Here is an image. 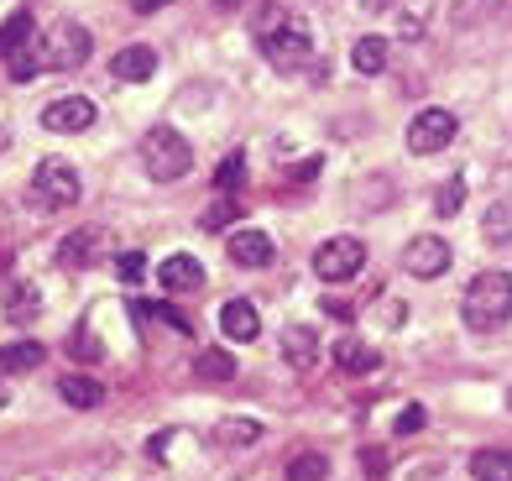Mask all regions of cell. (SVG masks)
<instances>
[{
    "instance_id": "cell-1",
    "label": "cell",
    "mask_w": 512,
    "mask_h": 481,
    "mask_svg": "<svg viewBox=\"0 0 512 481\" xmlns=\"http://www.w3.org/2000/svg\"><path fill=\"white\" fill-rule=\"evenodd\" d=\"M256 42H262V53L277 74H298V68L314 63V32H309V21L293 16V11L267 6L262 21H256Z\"/></svg>"
},
{
    "instance_id": "cell-2",
    "label": "cell",
    "mask_w": 512,
    "mask_h": 481,
    "mask_svg": "<svg viewBox=\"0 0 512 481\" xmlns=\"http://www.w3.org/2000/svg\"><path fill=\"white\" fill-rule=\"evenodd\" d=\"M460 319H465V330H476V335L502 330L512 319V278L507 272H497V267L476 272L471 288H465V299H460Z\"/></svg>"
},
{
    "instance_id": "cell-3",
    "label": "cell",
    "mask_w": 512,
    "mask_h": 481,
    "mask_svg": "<svg viewBox=\"0 0 512 481\" xmlns=\"http://www.w3.org/2000/svg\"><path fill=\"white\" fill-rule=\"evenodd\" d=\"M142 168L157 178V183H178L183 173L194 168V147L183 142L173 126H152L142 136Z\"/></svg>"
},
{
    "instance_id": "cell-4",
    "label": "cell",
    "mask_w": 512,
    "mask_h": 481,
    "mask_svg": "<svg viewBox=\"0 0 512 481\" xmlns=\"http://www.w3.org/2000/svg\"><path fill=\"white\" fill-rule=\"evenodd\" d=\"M32 194L42 210H68V204H79V173L68 157H42L37 173H32Z\"/></svg>"
},
{
    "instance_id": "cell-5",
    "label": "cell",
    "mask_w": 512,
    "mask_h": 481,
    "mask_svg": "<svg viewBox=\"0 0 512 481\" xmlns=\"http://www.w3.org/2000/svg\"><path fill=\"white\" fill-rule=\"evenodd\" d=\"M361 267H366V246H361L356 236H330V241L314 251L319 283H351Z\"/></svg>"
},
{
    "instance_id": "cell-6",
    "label": "cell",
    "mask_w": 512,
    "mask_h": 481,
    "mask_svg": "<svg viewBox=\"0 0 512 481\" xmlns=\"http://www.w3.org/2000/svg\"><path fill=\"white\" fill-rule=\"evenodd\" d=\"M455 131H460V121L450 116V110L429 105V110H418L413 126H408V152L413 157H434V152H445L455 142Z\"/></svg>"
},
{
    "instance_id": "cell-7",
    "label": "cell",
    "mask_w": 512,
    "mask_h": 481,
    "mask_svg": "<svg viewBox=\"0 0 512 481\" xmlns=\"http://www.w3.org/2000/svg\"><path fill=\"white\" fill-rule=\"evenodd\" d=\"M84 58H89V32L79 27V21H58V27L42 37V48H37L42 68H79Z\"/></svg>"
},
{
    "instance_id": "cell-8",
    "label": "cell",
    "mask_w": 512,
    "mask_h": 481,
    "mask_svg": "<svg viewBox=\"0 0 512 481\" xmlns=\"http://www.w3.org/2000/svg\"><path fill=\"white\" fill-rule=\"evenodd\" d=\"M403 272H408V278H418V283H434L439 272H450V246H445V236H413V241L403 246Z\"/></svg>"
},
{
    "instance_id": "cell-9",
    "label": "cell",
    "mask_w": 512,
    "mask_h": 481,
    "mask_svg": "<svg viewBox=\"0 0 512 481\" xmlns=\"http://www.w3.org/2000/svg\"><path fill=\"white\" fill-rule=\"evenodd\" d=\"M42 126H48V131H89V126H95V100H84V95L48 100V105H42Z\"/></svg>"
},
{
    "instance_id": "cell-10",
    "label": "cell",
    "mask_w": 512,
    "mask_h": 481,
    "mask_svg": "<svg viewBox=\"0 0 512 481\" xmlns=\"http://www.w3.org/2000/svg\"><path fill=\"white\" fill-rule=\"evenodd\" d=\"M225 257L236 262V267H267L272 262V236L256 231V225H246V231L225 236Z\"/></svg>"
},
{
    "instance_id": "cell-11",
    "label": "cell",
    "mask_w": 512,
    "mask_h": 481,
    "mask_svg": "<svg viewBox=\"0 0 512 481\" xmlns=\"http://www.w3.org/2000/svg\"><path fill=\"white\" fill-rule=\"evenodd\" d=\"M157 283L168 293H199L204 288V267H199V257H189V251H173V257L157 267Z\"/></svg>"
},
{
    "instance_id": "cell-12",
    "label": "cell",
    "mask_w": 512,
    "mask_h": 481,
    "mask_svg": "<svg viewBox=\"0 0 512 481\" xmlns=\"http://www.w3.org/2000/svg\"><path fill=\"white\" fill-rule=\"evenodd\" d=\"M330 356H335V366H340L345 377H366V372H377V366H382V351H371L366 340H356V335L335 340Z\"/></svg>"
},
{
    "instance_id": "cell-13",
    "label": "cell",
    "mask_w": 512,
    "mask_h": 481,
    "mask_svg": "<svg viewBox=\"0 0 512 481\" xmlns=\"http://www.w3.org/2000/svg\"><path fill=\"white\" fill-rule=\"evenodd\" d=\"M220 330H225V340H256L262 335V319H256V304L251 299H230V304H220Z\"/></svg>"
},
{
    "instance_id": "cell-14",
    "label": "cell",
    "mask_w": 512,
    "mask_h": 481,
    "mask_svg": "<svg viewBox=\"0 0 512 481\" xmlns=\"http://www.w3.org/2000/svg\"><path fill=\"white\" fill-rule=\"evenodd\" d=\"M110 74L121 79V84H142V79L157 74V53L142 48V42H131V48H121V53L110 58Z\"/></svg>"
},
{
    "instance_id": "cell-15",
    "label": "cell",
    "mask_w": 512,
    "mask_h": 481,
    "mask_svg": "<svg viewBox=\"0 0 512 481\" xmlns=\"http://www.w3.org/2000/svg\"><path fill=\"white\" fill-rule=\"evenodd\" d=\"M283 356H288L293 372H314L319 366V335L309 325H288L283 330Z\"/></svg>"
},
{
    "instance_id": "cell-16",
    "label": "cell",
    "mask_w": 512,
    "mask_h": 481,
    "mask_svg": "<svg viewBox=\"0 0 512 481\" xmlns=\"http://www.w3.org/2000/svg\"><path fill=\"white\" fill-rule=\"evenodd\" d=\"M100 241H105L100 225H79V231L58 246V262L63 267H89V262H95V251H100Z\"/></svg>"
},
{
    "instance_id": "cell-17",
    "label": "cell",
    "mask_w": 512,
    "mask_h": 481,
    "mask_svg": "<svg viewBox=\"0 0 512 481\" xmlns=\"http://www.w3.org/2000/svg\"><path fill=\"white\" fill-rule=\"evenodd\" d=\"M256 440H262V424L256 419H225V424H215V434H209L215 450H251Z\"/></svg>"
},
{
    "instance_id": "cell-18",
    "label": "cell",
    "mask_w": 512,
    "mask_h": 481,
    "mask_svg": "<svg viewBox=\"0 0 512 481\" xmlns=\"http://www.w3.org/2000/svg\"><path fill=\"white\" fill-rule=\"evenodd\" d=\"M32 37H37V21H32V11H16L6 27H0V58H21L32 48Z\"/></svg>"
},
{
    "instance_id": "cell-19",
    "label": "cell",
    "mask_w": 512,
    "mask_h": 481,
    "mask_svg": "<svg viewBox=\"0 0 512 481\" xmlns=\"http://www.w3.org/2000/svg\"><path fill=\"white\" fill-rule=\"evenodd\" d=\"M58 398H63L68 408H100V403H105V387H100L95 377H63V382H58Z\"/></svg>"
},
{
    "instance_id": "cell-20",
    "label": "cell",
    "mask_w": 512,
    "mask_h": 481,
    "mask_svg": "<svg viewBox=\"0 0 512 481\" xmlns=\"http://www.w3.org/2000/svg\"><path fill=\"white\" fill-rule=\"evenodd\" d=\"M42 351L37 340H11V346H0V372H37L42 366Z\"/></svg>"
},
{
    "instance_id": "cell-21",
    "label": "cell",
    "mask_w": 512,
    "mask_h": 481,
    "mask_svg": "<svg viewBox=\"0 0 512 481\" xmlns=\"http://www.w3.org/2000/svg\"><path fill=\"white\" fill-rule=\"evenodd\" d=\"M42 314V293L32 283H11L6 288V319H16V325H27V319Z\"/></svg>"
},
{
    "instance_id": "cell-22",
    "label": "cell",
    "mask_w": 512,
    "mask_h": 481,
    "mask_svg": "<svg viewBox=\"0 0 512 481\" xmlns=\"http://www.w3.org/2000/svg\"><path fill=\"white\" fill-rule=\"evenodd\" d=\"M194 377L199 382H230L236 377V351H199L194 356Z\"/></svg>"
},
{
    "instance_id": "cell-23",
    "label": "cell",
    "mask_w": 512,
    "mask_h": 481,
    "mask_svg": "<svg viewBox=\"0 0 512 481\" xmlns=\"http://www.w3.org/2000/svg\"><path fill=\"white\" fill-rule=\"evenodd\" d=\"M471 476L476 481H512V450H476Z\"/></svg>"
},
{
    "instance_id": "cell-24",
    "label": "cell",
    "mask_w": 512,
    "mask_h": 481,
    "mask_svg": "<svg viewBox=\"0 0 512 481\" xmlns=\"http://www.w3.org/2000/svg\"><path fill=\"white\" fill-rule=\"evenodd\" d=\"M351 68L356 74H382L387 68V37H361L351 48Z\"/></svg>"
},
{
    "instance_id": "cell-25",
    "label": "cell",
    "mask_w": 512,
    "mask_h": 481,
    "mask_svg": "<svg viewBox=\"0 0 512 481\" xmlns=\"http://www.w3.org/2000/svg\"><path fill=\"white\" fill-rule=\"evenodd\" d=\"M324 476H330V461H324L319 450H298L283 466V481H324Z\"/></svg>"
},
{
    "instance_id": "cell-26",
    "label": "cell",
    "mask_w": 512,
    "mask_h": 481,
    "mask_svg": "<svg viewBox=\"0 0 512 481\" xmlns=\"http://www.w3.org/2000/svg\"><path fill=\"white\" fill-rule=\"evenodd\" d=\"M486 241H492V246H507L512 241V199H502V204L486 210Z\"/></svg>"
},
{
    "instance_id": "cell-27",
    "label": "cell",
    "mask_w": 512,
    "mask_h": 481,
    "mask_svg": "<svg viewBox=\"0 0 512 481\" xmlns=\"http://www.w3.org/2000/svg\"><path fill=\"white\" fill-rule=\"evenodd\" d=\"M236 220H241V204L225 194V199H215V204L204 210V231H215V236H220V231H230Z\"/></svg>"
},
{
    "instance_id": "cell-28",
    "label": "cell",
    "mask_w": 512,
    "mask_h": 481,
    "mask_svg": "<svg viewBox=\"0 0 512 481\" xmlns=\"http://www.w3.org/2000/svg\"><path fill=\"white\" fill-rule=\"evenodd\" d=\"M460 204H465V178H445V189L434 194V215L450 220V215H460Z\"/></svg>"
},
{
    "instance_id": "cell-29",
    "label": "cell",
    "mask_w": 512,
    "mask_h": 481,
    "mask_svg": "<svg viewBox=\"0 0 512 481\" xmlns=\"http://www.w3.org/2000/svg\"><path fill=\"white\" fill-rule=\"evenodd\" d=\"M241 178H246V157H241V152H230L225 163L215 168V189H220V194H236V183H241Z\"/></svg>"
},
{
    "instance_id": "cell-30",
    "label": "cell",
    "mask_w": 512,
    "mask_h": 481,
    "mask_svg": "<svg viewBox=\"0 0 512 481\" xmlns=\"http://www.w3.org/2000/svg\"><path fill=\"white\" fill-rule=\"evenodd\" d=\"M142 272H147L142 251H121V257H115V278H121V283H142Z\"/></svg>"
},
{
    "instance_id": "cell-31",
    "label": "cell",
    "mask_w": 512,
    "mask_h": 481,
    "mask_svg": "<svg viewBox=\"0 0 512 481\" xmlns=\"http://www.w3.org/2000/svg\"><path fill=\"white\" fill-rule=\"evenodd\" d=\"M152 314H162V319H168L173 330H183V335H194V319H189V314H178L173 304H152Z\"/></svg>"
},
{
    "instance_id": "cell-32",
    "label": "cell",
    "mask_w": 512,
    "mask_h": 481,
    "mask_svg": "<svg viewBox=\"0 0 512 481\" xmlns=\"http://www.w3.org/2000/svg\"><path fill=\"white\" fill-rule=\"evenodd\" d=\"M413 429H424V408H403V414H398V434H413Z\"/></svg>"
},
{
    "instance_id": "cell-33",
    "label": "cell",
    "mask_w": 512,
    "mask_h": 481,
    "mask_svg": "<svg viewBox=\"0 0 512 481\" xmlns=\"http://www.w3.org/2000/svg\"><path fill=\"white\" fill-rule=\"evenodd\" d=\"M162 6H173V0H131L136 16H152V11H162Z\"/></svg>"
},
{
    "instance_id": "cell-34",
    "label": "cell",
    "mask_w": 512,
    "mask_h": 481,
    "mask_svg": "<svg viewBox=\"0 0 512 481\" xmlns=\"http://www.w3.org/2000/svg\"><path fill=\"white\" fill-rule=\"evenodd\" d=\"M366 471L382 476V471H387V455H382V450H366Z\"/></svg>"
},
{
    "instance_id": "cell-35",
    "label": "cell",
    "mask_w": 512,
    "mask_h": 481,
    "mask_svg": "<svg viewBox=\"0 0 512 481\" xmlns=\"http://www.w3.org/2000/svg\"><path fill=\"white\" fill-rule=\"evenodd\" d=\"M324 309H330L335 319H356V304H345V299H330V304H324Z\"/></svg>"
},
{
    "instance_id": "cell-36",
    "label": "cell",
    "mask_w": 512,
    "mask_h": 481,
    "mask_svg": "<svg viewBox=\"0 0 512 481\" xmlns=\"http://www.w3.org/2000/svg\"><path fill=\"white\" fill-rule=\"evenodd\" d=\"M356 6H361L366 16H377V11H387V6H392V0H356Z\"/></svg>"
},
{
    "instance_id": "cell-37",
    "label": "cell",
    "mask_w": 512,
    "mask_h": 481,
    "mask_svg": "<svg viewBox=\"0 0 512 481\" xmlns=\"http://www.w3.org/2000/svg\"><path fill=\"white\" fill-rule=\"evenodd\" d=\"M215 6H220V11H236V6H246V0H215Z\"/></svg>"
},
{
    "instance_id": "cell-38",
    "label": "cell",
    "mask_w": 512,
    "mask_h": 481,
    "mask_svg": "<svg viewBox=\"0 0 512 481\" xmlns=\"http://www.w3.org/2000/svg\"><path fill=\"white\" fill-rule=\"evenodd\" d=\"M6 267H11V257H6V251H0V278H6Z\"/></svg>"
},
{
    "instance_id": "cell-39",
    "label": "cell",
    "mask_w": 512,
    "mask_h": 481,
    "mask_svg": "<svg viewBox=\"0 0 512 481\" xmlns=\"http://www.w3.org/2000/svg\"><path fill=\"white\" fill-rule=\"evenodd\" d=\"M6 403H11V393H6V387H0V408H6Z\"/></svg>"
},
{
    "instance_id": "cell-40",
    "label": "cell",
    "mask_w": 512,
    "mask_h": 481,
    "mask_svg": "<svg viewBox=\"0 0 512 481\" xmlns=\"http://www.w3.org/2000/svg\"><path fill=\"white\" fill-rule=\"evenodd\" d=\"M507 408H512V398H507Z\"/></svg>"
}]
</instances>
